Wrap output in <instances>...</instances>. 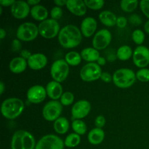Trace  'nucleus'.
I'll return each mask as SVG.
<instances>
[{
  "label": "nucleus",
  "mask_w": 149,
  "mask_h": 149,
  "mask_svg": "<svg viewBox=\"0 0 149 149\" xmlns=\"http://www.w3.org/2000/svg\"><path fill=\"white\" fill-rule=\"evenodd\" d=\"M82 41L81 30L74 25H67L61 29L58 34L60 45L65 49H71L79 46Z\"/></svg>",
  "instance_id": "f257e3e1"
},
{
  "label": "nucleus",
  "mask_w": 149,
  "mask_h": 149,
  "mask_svg": "<svg viewBox=\"0 0 149 149\" xmlns=\"http://www.w3.org/2000/svg\"><path fill=\"white\" fill-rule=\"evenodd\" d=\"M25 109L24 103L18 97H9L2 102L1 112L2 116L7 119H17Z\"/></svg>",
  "instance_id": "f03ea898"
},
{
  "label": "nucleus",
  "mask_w": 149,
  "mask_h": 149,
  "mask_svg": "<svg viewBox=\"0 0 149 149\" xmlns=\"http://www.w3.org/2000/svg\"><path fill=\"white\" fill-rule=\"evenodd\" d=\"M36 141L31 132L26 130H17L13 134L11 149H35Z\"/></svg>",
  "instance_id": "7ed1b4c3"
},
{
  "label": "nucleus",
  "mask_w": 149,
  "mask_h": 149,
  "mask_svg": "<svg viewBox=\"0 0 149 149\" xmlns=\"http://www.w3.org/2000/svg\"><path fill=\"white\" fill-rule=\"evenodd\" d=\"M136 79V74L130 68H119L113 74V84L121 89H127L132 87L135 83Z\"/></svg>",
  "instance_id": "20e7f679"
},
{
  "label": "nucleus",
  "mask_w": 149,
  "mask_h": 149,
  "mask_svg": "<svg viewBox=\"0 0 149 149\" xmlns=\"http://www.w3.org/2000/svg\"><path fill=\"white\" fill-rule=\"evenodd\" d=\"M39 34V28L31 22H25L19 26L16 31L17 39L23 42H31Z\"/></svg>",
  "instance_id": "39448f33"
},
{
  "label": "nucleus",
  "mask_w": 149,
  "mask_h": 149,
  "mask_svg": "<svg viewBox=\"0 0 149 149\" xmlns=\"http://www.w3.org/2000/svg\"><path fill=\"white\" fill-rule=\"evenodd\" d=\"M69 74V65L63 59L55 61L50 67V75L52 79L61 83L65 81Z\"/></svg>",
  "instance_id": "423d86ee"
},
{
  "label": "nucleus",
  "mask_w": 149,
  "mask_h": 149,
  "mask_svg": "<svg viewBox=\"0 0 149 149\" xmlns=\"http://www.w3.org/2000/svg\"><path fill=\"white\" fill-rule=\"evenodd\" d=\"M39 34L45 39H52L58 36L61 31L60 25L57 20L52 18L41 22L38 26Z\"/></svg>",
  "instance_id": "0eeeda50"
},
{
  "label": "nucleus",
  "mask_w": 149,
  "mask_h": 149,
  "mask_svg": "<svg viewBox=\"0 0 149 149\" xmlns=\"http://www.w3.org/2000/svg\"><path fill=\"white\" fill-rule=\"evenodd\" d=\"M102 73L101 67L98 64L96 63H88L80 70L79 76L84 81L91 82L100 79Z\"/></svg>",
  "instance_id": "6e6552de"
},
{
  "label": "nucleus",
  "mask_w": 149,
  "mask_h": 149,
  "mask_svg": "<svg viewBox=\"0 0 149 149\" xmlns=\"http://www.w3.org/2000/svg\"><path fill=\"white\" fill-rule=\"evenodd\" d=\"M63 105L58 100H50L47 102L42 109V116L48 122H55L61 117Z\"/></svg>",
  "instance_id": "1a4fd4ad"
},
{
  "label": "nucleus",
  "mask_w": 149,
  "mask_h": 149,
  "mask_svg": "<svg viewBox=\"0 0 149 149\" xmlns=\"http://www.w3.org/2000/svg\"><path fill=\"white\" fill-rule=\"evenodd\" d=\"M64 141L58 135L48 134L36 143L35 149H64Z\"/></svg>",
  "instance_id": "9d476101"
},
{
  "label": "nucleus",
  "mask_w": 149,
  "mask_h": 149,
  "mask_svg": "<svg viewBox=\"0 0 149 149\" xmlns=\"http://www.w3.org/2000/svg\"><path fill=\"white\" fill-rule=\"evenodd\" d=\"M111 33L108 29H100L93 36L92 45L95 49L103 50L106 49L111 42Z\"/></svg>",
  "instance_id": "9b49d317"
},
{
  "label": "nucleus",
  "mask_w": 149,
  "mask_h": 149,
  "mask_svg": "<svg viewBox=\"0 0 149 149\" xmlns=\"http://www.w3.org/2000/svg\"><path fill=\"white\" fill-rule=\"evenodd\" d=\"M132 61L140 68H146L149 64V49L143 45L137 47L133 52Z\"/></svg>",
  "instance_id": "f8f14e48"
},
{
  "label": "nucleus",
  "mask_w": 149,
  "mask_h": 149,
  "mask_svg": "<svg viewBox=\"0 0 149 149\" xmlns=\"http://www.w3.org/2000/svg\"><path fill=\"white\" fill-rule=\"evenodd\" d=\"M26 95H27L28 100L30 103L38 104L45 100L47 94L45 87L42 85L36 84V85L32 86L28 90Z\"/></svg>",
  "instance_id": "ddd939ff"
},
{
  "label": "nucleus",
  "mask_w": 149,
  "mask_h": 149,
  "mask_svg": "<svg viewBox=\"0 0 149 149\" xmlns=\"http://www.w3.org/2000/svg\"><path fill=\"white\" fill-rule=\"evenodd\" d=\"M91 104L86 100H80L76 102L71 108V115L75 119H82L90 113Z\"/></svg>",
  "instance_id": "4468645a"
},
{
  "label": "nucleus",
  "mask_w": 149,
  "mask_h": 149,
  "mask_svg": "<svg viewBox=\"0 0 149 149\" xmlns=\"http://www.w3.org/2000/svg\"><path fill=\"white\" fill-rule=\"evenodd\" d=\"M11 14L15 18L22 20L27 17L31 13L30 5L27 1H15L10 8Z\"/></svg>",
  "instance_id": "2eb2a0df"
},
{
  "label": "nucleus",
  "mask_w": 149,
  "mask_h": 149,
  "mask_svg": "<svg viewBox=\"0 0 149 149\" xmlns=\"http://www.w3.org/2000/svg\"><path fill=\"white\" fill-rule=\"evenodd\" d=\"M28 65L32 70L39 71L45 68L47 64V58L42 53L32 54L31 56L27 60Z\"/></svg>",
  "instance_id": "dca6fc26"
},
{
  "label": "nucleus",
  "mask_w": 149,
  "mask_h": 149,
  "mask_svg": "<svg viewBox=\"0 0 149 149\" xmlns=\"http://www.w3.org/2000/svg\"><path fill=\"white\" fill-rule=\"evenodd\" d=\"M97 27V23L95 19L93 17H87L81 22L80 30L83 36L89 38L95 34Z\"/></svg>",
  "instance_id": "f3484780"
},
{
  "label": "nucleus",
  "mask_w": 149,
  "mask_h": 149,
  "mask_svg": "<svg viewBox=\"0 0 149 149\" xmlns=\"http://www.w3.org/2000/svg\"><path fill=\"white\" fill-rule=\"evenodd\" d=\"M66 7L70 13L76 16L84 15L87 13V6L82 0H68Z\"/></svg>",
  "instance_id": "a211bd4d"
},
{
  "label": "nucleus",
  "mask_w": 149,
  "mask_h": 149,
  "mask_svg": "<svg viewBox=\"0 0 149 149\" xmlns=\"http://www.w3.org/2000/svg\"><path fill=\"white\" fill-rule=\"evenodd\" d=\"M46 91L48 97L49 98L52 99V100H58V99H61L63 90L61 83L55 81H51L47 84Z\"/></svg>",
  "instance_id": "6ab92c4d"
},
{
  "label": "nucleus",
  "mask_w": 149,
  "mask_h": 149,
  "mask_svg": "<svg viewBox=\"0 0 149 149\" xmlns=\"http://www.w3.org/2000/svg\"><path fill=\"white\" fill-rule=\"evenodd\" d=\"M28 62L26 59L21 57H15L10 61L9 68L10 71L14 74H20L26 69Z\"/></svg>",
  "instance_id": "aec40b11"
},
{
  "label": "nucleus",
  "mask_w": 149,
  "mask_h": 149,
  "mask_svg": "<svg viewBox=\"0 0 149 149\" xmlns=\"http://www.w3.org/2000/svg\"><path fill=\"white\" fill-rule=\"evenodd\" d=\"M30 14L34 20L42 22L48 19L47 17L49 15V12L45 6L38 4V5L32 7V8L31 9Z\"/></svg>",
  "instance_id": "412c9836"
},
{
  "label": "nucleus",
  "mask_w": 149,
  "mask_h": 149,
  "mask_svg": "<svg viewBox=\"0 0 149 149\" xmlns=\"http://www.w3.org/2000/svg\"><path fill=\"white\" fill-rule=\"evenodd\" d=\"M99 20L104 26L107 27H113L116 25L117 17L113 12L110 10L102 11L98 15Z\"/></svg>",
  "instance_id": "4be33fe9"
},
{
  "label": "nucleus",
  "mask_w": 149,
  "mask_h": 149,
  "mask_svg": "<svg viewBox=\"0 0 149 149\" xmlns=\"http://www.w3.org/2000/svg\"><path fill=\"white\" fill-rule=\"evenodd\" d=\"M105 138V132L100 128H94L89 132L87 139L92 145H99Z\"/></svg>",
  "instance_id": "5701e85b"
},
{
  "label": "nucleus",
  "mask_w": 149,
  "mask_h": 149,
  "mask_svg": "<svg viewBox=\"0 0 149 149\" xmlns=\"http://www.w3.org/2000/svg\"><path fill=\"white\" fill-rule=\"evenodd\" d=\"M81 56L84 61L89 63H95L100 57L99 51L94 47H87L81 50Z\"/></svg>",
  "instance_id": "b1692460"
},
{
  "label": "nucleus",
  "mask_w": 149,
  "mask_h": 149,
  "mask_svg": "<svg viewBox=\"0 0 149 149\" xmlns=\"http://www.w3.org/2000/svg\"><path fill=\"white\" fill-rule=\"evenodd\" d=\"M53 128L58 134L63 135L69 130V122L65 117L61 116L54 122Z\"/></svg>",
  "instance_id": "393cba45"
},
{
  "label": "nucleus",
  "mask_w": 149,
  "mask_h": 149,
  "mask_svg": "<svg viewBox=\"0 0 149 149\" xmlns=\"http://www.w3.org/2000/svg\"><path fill=\"white\" fill-rule=\"evenodd\" d=\"M132 55L133 51L128 45H122L116 51V58L122 61H128Z\"/></svg>",
  "instance_id": "a878e982"
},
{
  "label": "nucleus",
  "mask_w": 149,
  "mask_h": 149,
  "mask_svg": "<svg viewBox=\"0 0 149 149\" xmlns=\"http://www.w3.org/2000/svg\"><path fill=\"white\" fill-rule=\"evenodd\" d=\"M81 54L79 53L76 51H71V52H68L65 56V61H66L67 63L69 65V66H77L79 65L81 62Z\"/></svg>",
  "instance_id": "bb28decb"
},
{
  "label": "nucleus",
  "mask_w": 149,
  "mask_h": 149,
  "mask_svg": "<svg viewBox=\"0 0 149 149\" xmlns=\"http://www.w3.org/2000/svg\"><path fill=\"white\" fill-rule=\"evenodd\" d=\"M80 143H81V137L79 135L75 133V132L69 134L64 141L65 146L68 147V148L77 147V146L79 145Z\"/></svg>",
  "instance_id": "cd10ccee"
},
{
  "label": "nucleus",
  "mask_w": 149,
  "mask_h": 149,
  "mask_svg": "<svg viewBox=\"0 0 149 149\" xmlns=\"http://www.w3.org/2000/svg\"><path fill=\"white\" fill-rule=\"evenodd\" d=\"M138 0H122L120 1V7L125 13H132L138 7Z\"/></svg>",
  "instance_id": "c85d7f7f"
},
{
  "label": "nucleus",
  "mask_w": 149,
  "mask_h": 149,
  "mask_svg": "<svg viewBox=\"0 0 149 149\" xmlns=\"http://www.w3.org/2000/svg\"><path fill=\"white\" fill-rule=\"evenodd\" d=\"M71 127L74 132L79 135H83L87 132V125L81 119H75L73 121Z\"/></svg>",
  "instance_id": "c756f323"
},
{
  "label": "nucleus",
  "mask_w": 149,
  "mask_h": 149,
  "mask_svg": "<svg viewBox=\"0 0 149 149\" xmlns=\"http://www.w3.org/2000/svg\"><path fill=\"white\" fill-rule=\"evenodd\" d=\"M145 33L141 29H136L132 33V39L136 45H141L145 41Z\"/></svg>",
  "instance_id": "7c9ffc66"
},
{
  "label": "nucleus",
  "mask_w": 149,
  "mask_h": 149,
  "mask_svg": "<svg viewBox=\"0 0 149 149\" xmlns=\"http://www.w3.org/2000/svg\"><path fill=\"white\" fill-rule=\"evenodd\" d=\"M86 6L87 8L93 10H99L104 6L105 1L103 0H85Z\"/></svg>",
  "instance_id": "2f4dec72"
},
{
  "label": "nucleus",
  "mask_w": 149,
  "mask_h": 149,
  "mask_svg": "<svg viewBox=\"0 0 149 149\" xmlns=\"http://www.w3.org/2000/svg\"><path fill=\"white\" fill-rule=\"evenodd\" d=\"M74 101V95L71 92H64L61 97V103L63 106H68Z\"/></svg>",
  "instance_id": "473e14b6"
},
{
  "label": "nucleus",
  "mask_w": 149,
  "mask_h": 149,
  "mask_svg": "<svg viewBox=\"0 0 149 149\" xmlns=\"http://www.w3.org/2000/svg\"><path fill=\"white\" fill-rule=\"evenodd\" d=\"M137 79L141 82H148L149 81V69L147 68H141L136 73Z\"/></svg>",
  "instance_id": "72a5a7b5"
},
{
  "label": "nucleus",
  "mask_w": 149,
  "mask_h": 149,
  "mask_svg": "<svg viewBox=\"0 0 149 149\" xmlns=\"http://www.w3.org/2000/svg\"><path fill=\"white\" fill-rule=\"evenodd\" d=\"M63 10L61 9V7H58V6L52 7L50 10L51 18L53 19V20H59L63 16Z\"/></svg>",
  "instance_id": "f704fd0d"
},
{
  "label": "nucleus",
  "mask_w": 149,
  "mask_h": 149,
  "mask_svg": "<svg viewBox=\"0 0 149 149\" xmlns=\"http://www.w3.org/2000/svg\"><path fill=\"white\" fill-rule=\"evenodd\" d=\"M141 11L149 19V0H142L140 2Z\"/></svg>",
  "instance_id": "c9c22d12"
},
{
  "label": "nucleus",
  "mask_w": 149,
  "mask_h": 149,
  "mask_svg": "<svg viewBox=\"0 0 149 149\" xmlns=\"http://www.w3.org/2000/svg\"><path fill=\"white\" fill-rule=\"evenodd\" d=\"M129 21L133 26H139V25H141L142 23L143 20L140 15H138L137 14H132V15L130 16Z\"/></svg>",
  "instance_id": "e433bc0d"
},
{
  "label": "nucleus",
  "mask_w": 149,
  "mask_h": 149,
  "mask_svg": "<svg viewBox=\"0 0 149 149\" xmlns=\"http://www.w3.org/2000/svg\"><path fill=\"white\" fill-rule=\"evenodd\" d=\"M106 119H105L104 116L103 115H99L96 117L95 120V125L97 128H102L105 126L106 125Z\"/></svg>",
  "instance_id": "4c0bfd02"
},
{
  "label": "nucleus",
  "mask_w": 149,
  "mask_h": 149,
  "mask_svg": "<svg viewBox=\"0 0 149 149\" xmlns=\"http://www.w3.org/2000/svg\"><path fill=\"white\" fill-rule=\"evenodd\" d=\"M127 25V19L124 16H119L116 20V26L119 29H124Z\"/></svg>",
  "instance_id": "58836bf2"
},
{
  "label": "nucleus",
  "mask_w": 149,
  "mask_h": 149,
  "mask_svg": "<svg viewBox=\"0 0 149 149\" xmlns=\"http://www.w3.org/2000/svg\"><path fill=\"white\" fill-rule=\"evenodd\" d=\"M100 79L106 83H109L113 81V75H111L109 72H103L100 77Z\"/></svg>",
  "instance_id": "ea45409f"
},
{
  "label": "nucleus",
  "mask_w": 149,
  "mask_h": 149,
  "mask_svg": "<svg viewBox=\"0 0 149 149\" xmlns=\"http://www.w3.org/2000/svg\"><path fill=\"white\" fill-rule=\"evenodd\" d=\"M21 49V42L19 39H15L13 41L12 43V49L14 52H17Z\"/></svg>",
  "instance_id": "a19ab883"
},
{
  "label": "nucleus",
  "mask_w": 149,
  "mask_h": 149,
  "mask_svg": "<svg viewBox=\"0 0 149 149\" xmlns=\"http://www.w3.org/2000/svg\"><path fill=\"white\" fill-rule=\"evenodd\" d=\"M32 55V54L31 53V52L28 49H23V50L20 52V57L24 59H26L27 61L29 58Z\"/></svg>",
  "instance_id": "79ce46f5"
},
{
  "label": "nucleus",
  "mask_w": 149,
  "mask_h": 149,
  "mask_svg": "<svg viewBox=\"0 0 149 149\" xmlns=\"http://www.w3.org/2000/svg\"><path fill=\"white\" fill-rule=\"evenodd\" d=\"M15 0H0V4L2 7H11L15 3Z\"/></svg>",
  "instance_id": "37998d69"
},
{
  "label": "nucleus",
  "mask_w": 149,
  "mask_h": 149,
  "mask_svg": "<svg viewBox=\"0 0 149 149\" xmlns=\"http://www.w3.org/2000/svg\"><path fill=\"white\" fill-rule=\"evenodd\" d=\"M54 3H55L56 6L61 7H63V6H66L67 1L66 0H55Z\"/></svg>",
  "instance_id": "c03bdc74"
},
{
  "label": "nucleus",
  "mask_w": 149,
  "mask_h": 149,
  "mask_svg": "<svg viewBox=\"0 0 149 149\" xmlns=\"http://www.w3.org/2000/svg\"><path fill=\"white\" fill-rule=\"evenodd\" d=\"M97 63L99 65H106V59L104 58V57H101L100 56L99 58V59L97 61Z\"/></svg>",
  "instance_id": "a18cd8bd"
},
{
  "label": "nucleus",
  "mask_w": 149,
  "mask_h": 149,
  "mask_svg": "<svg viewBox=\"0 0 149 149\" xmlns=\"http://www.w3.org/2000/svg\"><path fill=\"white\" fill-rule=\"evenodd\" d=\"M27 3L29 4L30 6H36V5H38V4H39V3H40V1L39 0H29V1H27Z\"/></svg>",
  "instance_id": "49530a36"
},
{
  "label": "nucleus",
  "mask_w": 149,
  "mask_h": 149,
  "mask_svg": "<svg viewBox=\"0 0 149 149\" xmlns=\"http://www.w3.org/2000/svg\"><path fill=\"white\" fill-rule=\"evenodd\" d=\"M6 34H7V33H6V31L4 30V29H2L1 28V29H0V39L2 40V39H4V38L6 37Z\"/></svg>",
  "instance_id": "de8ad7c7"
},
{
  "label": "nucleus",
  "mask_w": 149,
  "mask_h": 149,
  "mask_svg": "<svg viewBox=\"0 0 149 149\" xmlns=\"http://www.w3.org/2000/svg\"><path fill=\"white\" fill-rule=\"evenodd\" d=\"M4 90H5V85H4L3 81H1L0 82V94H3L4 92Z\"/></svg>",
  "instance_id": "09e8293b"
},
{
  "label": "nucleus",
  "mask_w": 149,
  "mask_h": 149,
  "mask_svg": "<svg viewBox=\"0 0 149 149\" xmlns=\"http://www.w3.org/2000/svg\"><path fill=\"white\" fill-rule=\"evenodd\" d=\"M144 30H145V31L147 33L149 34V20L148 21L146 22L145 25H144Z\"/></svg>",
  "instance_id": "8fccbe9b"
},
{
  "label": "nucleus",
  "mask_w": 149,
  "mask_h": 149,
  "mask_svg": "<svg viewBox=\"0 0 149 149\" xmlns=\"http://www.w3.org/2000/svg\"><path fill=\"white\" fill-rule=\"evenodd\" d=\"M2 13V6H0V14Z\"/></svg>",
  "instance_id": "3c124183"
}]
</instances>
